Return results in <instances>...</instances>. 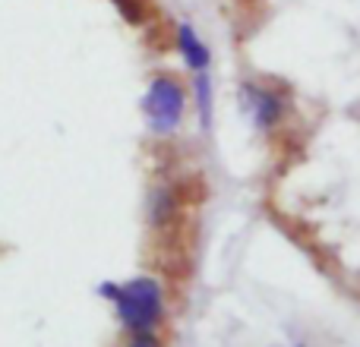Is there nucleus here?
<instances>
[{
  "label": "nucleus",
  "instance_id": "f257e3e1",
  "mask_svg": "<svg viewBox=\"0 0 360 347\" xmlns=\"http://www.w3.org/2000/svg\"><path fill=\"white\" fill-rule=\"evenodd\" d=\"M98 291H101V297L114 300L120 322H124L133 335L152 332L158 322H162L165 300H162L158 281L136 278V281H130V284H101Z\"/></svg>",
  "mask_w": 360,
  "mask_h": 347
},
{
  "label": "nucleus",
  "instance_id": "f03ea898",
  "mask_svg": "<svg viewBox=\"0 0 360 347\" xmlns=\"http://www.w3.org/2000/svg\"><path fill=\"white\" fill-rule=\"evenodd\" d=\"M186 111V92L184 86L174 79V76H155L146 89V98H143V114H146V124L155 136H171V133L180 126Z\"/></svg>",
  "mask_w": 360,
  "mask_h": 347
},
{
  "label": "nucleus",
  "instance_id": "7ed1b4c3",
  "mask_svg": "<svg viewBox=\"0 0 360 347\" xmlns=\"http://www.w3.org/2000/svg\"><path fill=\"white\" fill-rule=\"evenodd\" d=\"M240 105L247 111V117L253 120L259 130H272L281 124V117L288 114V98L285 92L262 82H243L240 86Z\"/></svg>",
  "mask_w": 360,
  "mask_h": 347
},
{
  "label": "nucleus",
  "instance_id": "20e7f679",
  "mask_svg": "<svg viewBox=\"0 0 360 347\" xmlns=\"http://www.w3.org/2000/svg\"><path fill=\"white\" fill-rule=\"evenodd\" d=\"M174 44H177L180 57H184V63L193 70V73H205V70H209L212 51H209V44H205L202 38L196 35V29H193L190 22H180V25H177Z\"/></svg>",
  "mask_w": 360,
  "mask_h": 347
},
{
  "label": "nucleus",
  "instance_id": "39448f33",
  "mask_svg": "<svg viewBox=\"0 0 360 347\" xmlns=\"http://www.w3.org/2000/svg\"><path fill=\"white\" fill-rule=\"evenodd\" d=\"M149 211H152V221H155V224H168L171 218H174V211H177L174 190H171V186H158V190L152 192Z\"/></svg>",
  "mask_w": 360,
  "mask_h": 347
},
{
  "label": "nucleus",
  "instance_id": "423d86ee",
  "mask_svg": "<svg viewBox=\"0 0 360 347\" xmlns=\"http://www.w3.org/2000/svg\"><path fill=\"white\" fill-rule=\"evenodd\" d=\"M193 95H196L199 120H202V126H209V120H212V79H209V73H196V79H193Z\"/></svg>",
  "mask_w": 360,
  "mask_h": 347
},
{
  "label": "nucleus",
  "instance_id": "0eeeda50",
  "mask_svg": "<svg viewBox=\"0 0 360 347\" xmlns=\"http://www.w3.org/2000/svg\"><path fill=\"white\" fill-rule=\"evenodd\" d=\"M111 4L117 6L120 16H124L130 25H143V22H146V6H143V0H111Z\"/></svg>",
  "mask_w": 360,
  "mask_h": 347
},
{
  "label": "nucleus",
  "instance_id": "6e6552de",
  "mask_svg": "<svg viewBox=\"0 0 360 347\" xmlns=\"http://www.w3.org/2000/svg\"><path fill=\"white\" fill-rule=\"evenodd\" d=\"M130 347H158V341H155L152 332H139V335L130 341Z\"/></svg>",
  "mask_w": 360,
  "mask_h": 347
}]
</instances>
